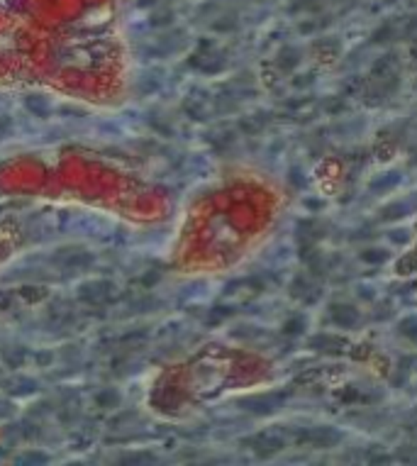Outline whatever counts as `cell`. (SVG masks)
<instances>
[{
  "label": "cell",
  "instance_id": "3957f363",
  "mask_svg": "<svg viewBox=\"0 0 417 466\" xmlns=\"http://www.w3.org/2000/svg\"><path fill=\"white\" fill-rule=\"evenodd\" d=\"M22 249V235L15 227L0 225V269L10 264Z\"/></svg>",
  "mask_w": 417,
  "mask_h": 466
},
{
  "label": "cell",
  "instance_id": "277c9868",
  "mask_svg": "<svg viewBox=\"0 0 417 466\" xmlns=\"http://www.w3.org/2000/svg\"><path fill=\"white\" fill-rule=\"evenodd\" d=\"M300 439L315 444V447H335L342 439V435L335 428H312V430H302Z\"/></svg>",
  "mask_w": 417,
  "mask_h": 466
},
{
  "label": "cell",
  "instance_id": "ba28073f",
  "mask_svg": "<svg viewBox=\"0 0 417 466\" xmlns=\"http://www.w3.org/2000/svg\"><path fill=\"white\" fill-rule=\"evenodd\" d=\"M298 64H300V52H298L295 47H283L281 54H278V66H281L283 71H291Z\"/></svg>",
  "mask_w": 417,
  "mask_h": 466
},
{
  "label": "cell",
  "instance_id": "7a4b0ae2",
  "mask_svg": "<svg viewBox=\"0 0 417 466\" xmlns=\"http://www.w3.org/2000/svg\"><path fill=\"white\" fill-rule=\"evenodd\" d=\"M0 201L66 205L125 222L161 215L159 188L125 159L86 142H49L0 154Z\"/></svg>",
  "mask_w": 417,
  "mask_h": 466
},
{
  "label": "cell",
  "instance_id": "4fadbf2b",
  "mask_svg": "<svg viewBox=\"0 0 417 466\" xmlns=\"http://www.w3.org/2000/svg\"><path fill=\"white\" fill-rule=\"evenodd\" d=\"M361 259L369 261V264H383V261L388 259V252L386 249H366L364 254H361Z\"/></svg>",
  "mask_w": 417,
  "mask_h": 466
},
{
  "label": "cell",
  "instance_id": "8fae6325",
  "mask_svg": "<svg viewBox=\"0 0 417 466\" xmlns=\"http://www.w3.org/2000/svg\"><path fill=\"white\" fill-rule=\"evenodd\" d=\"M310 344H312V349H320V351H339L342 347H344V342L335 340V337H330V335H320V337H315Z\"/></svg>",
  "mask_w": 417,
  "mask_h": 466
},
{
  "label": "cell",
  "instance_id": "7c38bea8",
  "mask_svg": "<svg viewBox=\"0 0 417 466\" xmlns=\"http://www.w3.org/2000/svg\"><path fill=\"white\" fill-rule=\"evenodd\" d=\"M398 330H400V335L410 337V340H417V317L410 315V317H405V320H400Z\"/></svg>",
  "mask_w": 417,
  "mask_h": 466
},
{
  "label": "cell",
  "instance_id": "6da1fadb",
  "mask_svg": "<svg viewBox=\"0 0 417 466\" xmlns=\"http://www.w3.org/2000/svg\"><path fill=\"white\" fill-rule=\"evenodd\" d=\"M117 0H0V91L110 110L130 93Z\"/></svg>",
  "mask_w": 417,
  "mask_h": 466
},
{
  "label": "cell",
  "instance_id": "2e32d148",
  "mask_svg": "<svg viewBox=\"0 0 417 466\" xmlns=\"http://www.w3.org/2000/svg\"><path fill=\"white\" fill-rule=\"evenodd\" d=\"M291 178H293V181H291L293 186H302V183H305V181H302L305 176H302V171L298 173V168H293V171H291Z\"/></svg>",
  "mask_w": 417,
  "mask_h": 466
},
{
  "label": "cell",
  "instance_id": "5b68a950",
  "mask_svg": "<svg viewBox=\"0 0 417 466\" xmlns=\"http://www.w3.org/2000/svg\"><path fill=\"white\" fill-rule=\"evenodd\" d=\"M283 395H254V398L242 400V408L249 410L251 415H269L281 405Z\"/></svg>",
  "mask_w": 417,
  "mask_h": 466
},
{
  "label": "cell",
  "instance_id": "ac0fdd59",
  "mask_svg": "<svg viewBox=\"0 0 417 466\" xmlns=\"http://www.w3.org/2000/svg\"><path fill=\"white\" fill-rule=\"evenodd\" d=\"M359 293H361V296H366V298H369V300H371V296H374L369 289H359Z\"/></svg>",
  "mask_w": 417,
  "mask_h": 466
},
{
  "label": "cell",
  "instance_id": "e0dca14e",
  "mask_svg": "<svg viewBox=\"0 0 417 466\" xmlns=\"http://www.w3.org/2000/svg\"><path fill=\"white\" fill-rule=\"evenodd\" d=\"M390 237H393V240H395V242H403V237H405V232H393V235H390Z\"/></svg>",
  "mask_w": 417,
  "mask_h": 466
},
{
  "label": "cell",
  "instance_id": "5bb4252c",
  "mask_svg": "<svg viewBox=\"0 0 417 466\" xmlns=\"http://www.w3.org/2000/svg\"><path fill=\"white\" fill-rule=\"evenodd\" d=\"M302 330H305V320H302V317H291V320L286 322V327H283V332H286L288 337L300 335Z\"/></svg>",
  "mask_w": 417,
  "mask_h": 466
},
{
  "label": "cell",
  "instance_id": "30bf717a",
  "mask_svg": "<svg viewBox=\"0 0 417 466\" xmlns=\"http://www.w3.org/2000/svg\"><path fill=\"white\" fill-rule=\"evenodd\" d=\"M410 212V203H390L381 210V217L383 220H403L405 215Z\"/></svg>",
  "mask_w": 417,
  "mask_h": 466
},
{
  "label": "cell",
  "instance_id": "d6986e66",
  "mask_svg": "<svg viewBox=\"0 0 417 466\" xmlns=\"http://www.w3.org/2000/svg\"><path fill=\"white\" fill-rule=\"evenodd\" d=\"M413 159H415V163H417V152H415V156H413Z\"/></svg>",
  "mask_w": 417,
  "mask_h": 466
},
{
  "label": "cell",
  "instance_id": "9c48e42d",
  "mask_svg": "<svg viewBox=\"0 0 417 466\" xmlns=\"http://www.w3.org/2000/svg\"><path fill=\"white\" fill-rule=\"evenodd\" d=\"M398 183H400V173L390 171V173H383L381 178H376V183L371 186V191L374 193H388L390 188H395Z\"/></svg>",
  "mask_w": 417,
  "mask_h": 466
},
{
  "label": "cell",
  "instance_id": "52a82bcc",
  "mask_svg": "<svg viewBox=\"0 0 417 466\" xmlns=\"http://www.w3.org/2000/svg\"><path fill=\"white\" fill-rule=\"evenodd\" d=\"M249 444L259 457H271V454L283 447V439L274 437V435H256L254 439H249Z\"/></svg>",
  "mask_w": 417,
  "mask_h": 466
},
{
  "label": "cell",
  "instance_id": "9a60e30c",
  "mask_svg": "<svg viewBox=\"0 0 417 466\" xmlns=\"http://www.w3.org/2000/svg\"><path fill=\"white\" fill-rule=\"evenodd\" d=\"M395 37H398V29H395L393 24L386 22L383 27L374 34V42H388V39H395Z\"/></svg>",
  "mask_w": 417,
  "mask_h": 466
},
{
  "label": "cell",
  "instance_id": "8992f818",
  "mask_svg": "<svg viewBox=\"0 0 417 466\" xmlns=\"http://www.w3.org/2000/svg\"><path fill=\"white\" fill-rule=\"evenodd\" d=\"M330 317H332V322H335V325L346 327V330L356 327V322H359V312H356L354 305H346V303L332 305V308H330Z\"/></svg>",
  "mask_w": 417,
  "mask_h": 466
}]
</instances>
